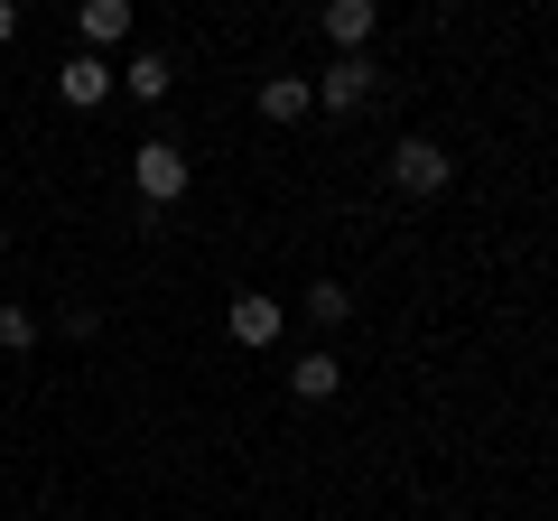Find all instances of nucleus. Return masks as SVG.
I'll return each instance as SVG.
<instances>
[{
	"instance_id": "1",
	"label": "nucleus",
	"mask_w": 558,
	"mask_h": 521,
	"mask_svg": "<svg viewBox=\"0 0 558 521\" xmlns=\"http://www.w3.org/2000/svg\"><path fill=\"white\" fill-rule=\"evenodd\" d=\"M447 178H457V159H447L438 141H418V131H410V141H391V186H400V196H438Z\"/></svg>"
},
{
	"instance_id": "2",
	"label": "nucleus",
	"mask_w": 558,
	"mask_h": 521,
	"mask_svg": "<svg viewBox=\"0 0 558 521\" xmlns=\"http://www.w3.org/2000/svg\"><path fill=\"white\" fill-rule=\"evenodd\" d=\"M131 186H140L149 205H178V196H186V149H178V141H140V149H131Z\"/></svg>"
},
{
	"instance_id": "3",
	"label": "nucleus",
	"mask_w": 558,
	"mask_h": 521,
	"mask_svg": "<svg viewBox=\"0 0 558 521\" xmlns=\"http://www.w3.org/2000/svg\"><path fill=\"white\" fill-rule=\"evenodd\" d=\"M279 326H289V307H279V299H252V289H242V299L223 307V336H233L242 354H260V344H279Z\"/></svg>"
},
{
	"instance_id": "4",
	"label": "nucleus",
	"mask_w": 558,
	"mask_h": 521,
	"mask_svg": "<svg viewBox=\"0 0 558 521\" xmlns=\"http://www.w3.org/2000/svg\"><path fill=\"white\" fill-rule=\"evenodd\" d=\"M373 75H381L373 57H336L317 75V102H326V112H363V102H373Z\"/></svg>"
},
{
	"instance_id": "5",
	"label": "nucleus",
	"mask_w": 558,
	"mask_h": 521,
	"mask_svg": "<svg viewBox=\"0 0 558 521\" xmlns=\"http://www.w3.org/2000/svg\"><path fill=\"white\" fill-rule=\"evenodd\" d=\"M112 84H121V75H112V65L94 57V47H84V57H65V65H57V102H75V112H94V102L112 94Z\"/></svg>"
},
{
	"instance_id": "6",
	"label": "nucleus",
	"mask_w": 558,
	"mask_h": 521,
	"mask_svg": "<svg viewBox=\"0 0 558 521\" xmlns=\"http://www.w3.org/2000/svg\"><path fill=\"white\" fill-rule=\"evenodd\" d=\"M317 28L336 38V57H363V38L381 28V10H373V0H326V10H317Z\"/></svg>"
},
{
	"instance_id": "7",
	"label": "nucleus",
	"mask_w": 558,
	"mask_h": 521,
	"mask_svg": "<svg viewBox=\"0 0 558 521\" xmlns=\"http://www.w3.org/2000/svg\"><path fill=\"white\" fill-rule=\"evenodd\" d=\"M75 28H84V47L102 57V47L131 38V0H75Z\"/></svg>"
},
{
	"instance_id": "8",
	"label": "nucleus",
	"mask_w": 558,
	"mask_h": 521,
	"mask_svg": "<svg viewBox=\"0 0 558 521\" xmlns=\"http://www.w3.org/2000/svg\"><path fill=\"white\" fill-rule=\"evenodd\" d=\"M307 112H317L307 75H260V121H307Z\"/></svg>"
},
{
	"instance_id": "9",
	"label": "nucleus",
	"mask_w": 558,
	"mask_h": 521,
	"mask_svg": "<svg viewBox=\"0 0 558 521\" xmlns=\"http://www.w3.org/2000/svg\"><path fill=\"white\" fill-rule=\"evenodd\" d=\"M289 391H299V401H336V391H344V363L317 344V354H299V363H289Z\"/></svg>"
},
{
	"instance_id": "10",
	"label": "nucleus",
	"mask_w": 558,
	"mask_h": 521,
	"mask_svg": "<svg viewBox=\"0 0 558 521\" xmlns=\"http://www.w3.org/2000/svg\"><path fill=\"white\" fill-rule=\"evenodd\" d=\"M168 84H178V75H168L159 47H140V57L121 65V94H140V102H168Z\"/></svg>"
},
{
	"instance_id": "11",
	"label": "nucleus",
	"mask_w": 558,
	"mask_h": 521,
	"mask_svg": "<svg viewBox=\"0 0 558 521\" xmlns=\"http://www.w3.org/2000/svg\"><path fill=\"white\" fill-rule=\"evenodd\" d=\"M307 317H317V326H344V317H354V289H344V280H317V289H307Z\"/></svg>"
},
{
	"instance_id": "12",
	"label": "nucleus",
	"mask_w": 558,
	"mask_h": 521,
	"mask_svg": "<svg viewBox=\"0 0 558 521\" xmlns=\"http://www.w3.org/2000/svg\"><path fill=\"white\" fill-rule=\"evenodd\" d=\"M0 344H10V354H28V344H38V317H28V307H0Z\"/></svg>"
},
{
	"instance_id": "13",
	"label": "nucleus",
	"mask_w": 558,
	"mask_h": 521,
	"mask_svg": "<svg viewBox=\"0 0 558 521\" xmlns=\"http://www.w3.org/2000/svg\"><path fill=\"white\" fill-rule=\"evenodd\" d=\"M20 38V0H0V47Z\"/></svg>"
}]
</instances>
